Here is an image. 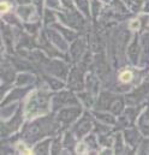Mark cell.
<instances>
[{"label": "cell", "mask_w": 149, "mask_h": 155, "mask_svg": "<svg viewBox=\"0 0 149 155\" xmlns=\"http://www.w3.org/2000/svg\"><path fill=\"white\" fill-rule=\"evenodd\" d=\"M0 7H1V13H5V12H7V11L11 8L10 4H8V2H6V1H2V2H1V5H0Z\"/></svg>", "instance_id": "277c9868"}, {"label": "cell", "mask_w": 149, "mask_h": 155, "mask_svg": "<svg viewBox=\"0 0 149 155\" xmlns=\"http://www.w3.org/2000/svg\"><path fill=\"white\" fill-rule=\"evenodd\" d=\"M87 150H88V148H87V146H85L84 143H79V144L77 146V153H78V154H84Z\"/></svg>", "instance_id": "3957f363"}, {"label": "cell", "mask_w": 149, "mask_h": 155, "mask_svg": "<svg viewBox=\"0 0 149 155\" xmlns=\"http://www.w3.org/2000/svg\"><path fill=\"white\" fill-rule=\"evenodd\" d=\"M140 25H141V23H140L138 19H135V21H132V22L130 23V28H131L132 30H138V29H140Z\"/></svg>", "instance_id": "5b68a950"}, {"label": "cell", "mask_w": 149, "mask_h": 155, "mask_svg": "<svg viewBox=\"0 0 149 155\" xmlns=\"http://www.w3.org/2000/svg\"><path fill=\"white\" fill-rule=\"evenodd\" d=\"M18 149L21 150V153H22V154H33V152H31L30 149H28L23 143L18 144Z\"/></svg>", "instance_id": "7a4b0ae2"}, {"label": "cell", "mask_w": 149, "mask_h": 155, "mask_svg": "<svg viewBox=\"0 0 149 155\" xmlns=\"http://www.w3.org/2000/svg\"><path fill=\"white\" fill-rule=\"evenodd\" d=\"M119 78H120V81L124 82V83L130 82V81L132 79V74H131V71H124V72L120 74Z\"/></svg>", "instance_id": "6da1fadb"}]
</instances>
